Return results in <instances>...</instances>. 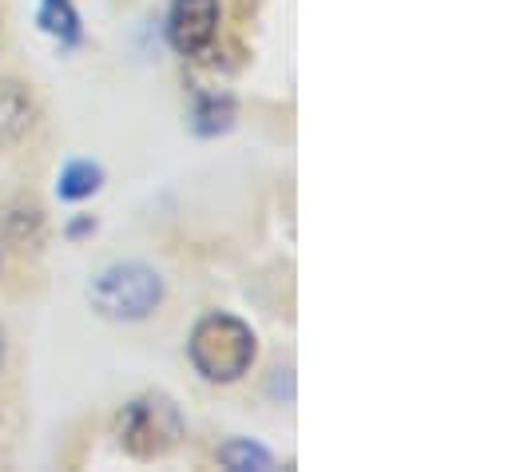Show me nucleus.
<instances>
[{"instance_id":"nucleus-5","label":"nucleus","mask_w":512,"mask_h":472,"mask_svg":"<svg viewBox=\"0 0 512 472\" xmlns=\"http://www.w3.org/2000/svg\"><path fill=\"white\" fill-rule=\"evenodd\" d=\"M32 119H36V104H32L28 88L16 80H0V151L20 143L32 127Z\"/></svg>"},{"instance_id":"nucleus-1","label":"nucleus","mask_w":512,"mask_h":472,"mask_svg":"<svg viewBox=\"0 0 512 472\" xmlns=\"http://www.w3.org/2000/svg\"><path fill=\"white\" fill-rule=\"evenodd\" d=\"M187 354L191 365L215 381V385H231L239 381L243 373H251L258 357V338L255 330L231 314H207L195 330H191V342H187Z\"/></svg>"},{"instance_id":"nucleus-8","label":"nucleus","mask_w":512,"mask_h":472,"mask_svg":"<svg viewBox=\"0 0 512 472\" xmlns=\"http://www.w3.org/2000/svg\"><path fill=\"white\" fill-rule=\"evenodd\" d=\"M4 231H8V242H16L20 250H36L44 238V219L36 207H12L4 215Z\"/></svg>"},{"instance_id":"nucleus-6","label":"nucleus","mask_w":512,"mask_h":472,"mask_svg":"<svg viewBox=\"0 0 512 472\" xmlns=\"http://www.w3.org/2000/svg\"><path fill=\"white\" fill-rule=\"evenodd\" d=\"M191 123L199 135H219L235 123V100L231 96H199L195 100V112H191Z\"/></svg>"},{"instance_id":"nucleus-4","label":"nucleus","mask_w":512,"mask_h":472,"mask_svg":"<svg viewBox=\"0 0 512 472\" xmlns=\"http://www.w3.org/2000/svg\"><path fill=\"white\" fill-rule=\"evenodd\" d=\"M219 32V0H175L171 4V24L167 36L175 52L183 56H203Z\"/></svg>"},{"instance_id":"nucleus-7","label":"nucleus","mask_w":512,"mask_h":472,"mask_svg":"<svg viewBox=\"0 0 512 472\" xmlns=\"http://www.w3.org/2000/svg\"><path fill=\"white\" fill-rule=\"evenodd\" d=\"M100 183H104V171L96 167V163H84V159H76V163H68L64 167V175H60V199H88V195H96L100 191Z\"/></svg>"},{"instance_id":"nucleus-9","label":"nucleus","mask_w":512,"mask_h":472,"mask_svg":"<svg viewBox=\"0 0 512 472\" xmlns=\"http://www.w3.org/2000/svg\"><path fill=\"white\" fill-rule=\"evenodd\" d=\"M219 465L227 469H270V453L251 441H231L219 449Z\"/></svg>"},{"instance_id":"nucleus-3","label":"nucleus","mask_w":512,"mask_h":472,"mask_svg":"<svg viewBox=\"0 0 512 472\" xmlns=\"http://www.w3.org/2000/svg\"><path fill=\"white\" fill-rule=\"evenodd\" d=\"M116 433L135 461H155L183 437V413L167 393H143L124 405Z\"/></svg>"},{"instance_id":"nucleus-10","label":"nucleus","mask_w":512,"mask_h":472,"mask_svg":"<svg viewBox=\"0 0 512 472\" xmlns=\"http://www.w3.org/2000/svg\"><path fill=\"white\" fill-rule=\"evenodd\" d=\"M44 28L64 36V40H76L80 36V16L72 12V0H44V12H40Z\"/></svg>"},{"instance_id":"nucleus-11","label":"nucleus","mask_w":512,"mask_h":472,"mask_svg":"<svg viewBox=\"0 0 512 472\" xmlns=\"http://www.w3.org/2000/svg\"><path fill=\"white\" fill-rule=\"evenodd\" d=\"M0 365H4V326H0Z\"/></svg>"},{"instance_id":"nucleus-2","label":"nucleus","mask_w":512,"mask_h":472,"mask_svg":"<svg viewBox=\"0 0 512 472\" xmlns=\"http://www.w3.org/2000/svg\"><path fill=\"white\" fill-rule=\"evenodd\" d=\"M92 310L112 322H139L163 302V278L143 262H116L88 286Z\"/></svg>"}]
</instances>
